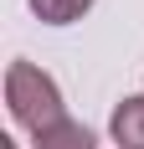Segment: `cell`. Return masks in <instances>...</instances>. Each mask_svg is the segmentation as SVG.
Masks as SVG:
<instances>
[{
	"mask_svg": "<svg viewBox=\"0 0 144 149\" xmlns=\"http://www.w3.org/2000/svg\"><path fill=\"white\" fill-rule=\"evenodd\" d=\"M26 5L41 26H72V21H82L93 10V0H26Z\"/></svg>",
	"mask_w": 144,
	"mask_h": 149,
	"instance_id": "4",
	"label": "cell"
},
{
	"mask_svg": "<svg viewBox=\"0 0 144 149\" xmlns=\"http://www.w3.org/2000/svg\"><path fill=\"white\" fill-rule=\"evenodd\" d=\"M31 149H98V139H93V129H87V123L67 118V123H57V129L36 134V139H31Z\"/></svg>",
	"mask_w": 144,
	"mask_h": 149,
	"instance_id": "3",
	"label": "cell"
},
{
	"mask_svg": "<svg viewBox=\"0 0 144 149\" xmlns=\"http://www.w3.org/2000/svg\"><path fill=\"white\" fill-rule=\"evenodd\" d=\"M108 134H113L118 149H144V93H134V98H124V103L113 108Z\"/></svg>",
	"mask_w": 144,
	"mask_h": 149,
	"instance_id": "2",
	"label": "cell"
},
{
	"mask_svg": "<svg viewBox=\"0 0 144 149\" xmlns=\"http://www.w3.org/2000/svg\"><path fill=\"white\" fill-rule=\"evenodd\" d=\"M5 108H10V118L26 129L31 139L46 134V129H57L67 123V103H62V88L52 82V72H41L36 62L15 57L5 67Z\"/></svg>",
	"mask_w": 144,
	"mask_h": 149,
	"instance_id": "1",
	"label": "cell"
},
{
	"mask_svg": "<svg viewBox=\"0 0 144 149\" xmlns=\"http://www.w3.org/2000/svg\"><path fill=\"white\" fill-rule=\"evenodd\" d=\"M0 149H21V144H15V139H0Z\"/></svg>",
	"mask_w": 144,
	"mask_h": 149,
	"instance_id": "5",
	"label": "cell"
}]
</instances>
